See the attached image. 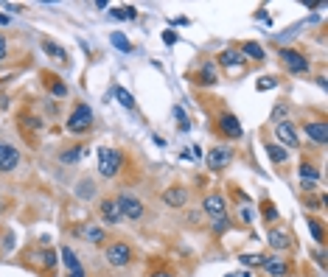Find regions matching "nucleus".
Listing matches in <instances>:
<instances>
[{
	"label": "nucleus",
	"mask_w": 328,
	"mask_h": 277,
	"mask_svg": "<svg viewBox=\"0 0 328 277\" xmlns=\"http://www.w3.org/2000/svg\"><path fill=\"white\" fill-rule=\"evenodd\" d=\"M124 165V154L118 149H98V171H101V176H115L118 171H121Z\"/></svg>",
	"instance_id": "nucleus-1"
},
{
	"label": "nucleus",
	"mask_w": 328,
	"mask_h": 277,
	"mask_svg": "<svg viewBox=\"0 0 328 277\" xmlns=\"http://www.w3.org/2000/svg\"><path fill=\"white\" fill-rule=\"evenodd\" d=\"M90 123H93V109L87 107V104H76L65 126H67V132L81 134V132H87V129H90Z\"/></svg>",
	"instance_id": "nucleus-2"
},
{
	"label": "nucleus",
	"mask_w": 328,
	"mask_h": 277,
	"mask_svg": "<svg viewBox=\"0 0 328 277\" xmlns=\"http://www.w3.org/2000/svg\"><path fill=\"white\" fill-rule=\"evenodd\" d=\"M115 205H118V210H121V216L124 218H140L143 216V205H140V199H135L132 193H121L115 199Z\"/></svg>",
	"instance_id": "nucleus-3"
},
{
	"label": "nucleus",
	"mask_w": 328,
	"mask_h": 277,
	"mask_svg": "<svg viewBox=\"0 0 328 277\" xmlns=\"http://www.w3.org/2000/svg\"><path fill=\"white\" fill-rule=\"evenodd\" d=\"M280 62H283V67L292 70V73H306L309 70V59H306L300 51H292V48L280 51Z\"/></svg>",
	"instance_id": "nucleus-4"
},
{
	"label": "nucleus",
	"mask_w": 328,
	"mask_h": 277,
	"mask_svg": "<svg viewBox=\"0 0 328 277\" xmlns=\"http://www.w3.org/2000/svg\"><path fill=\"white\" fill-rule=\"evenodd\" d=\"M107 260L112 266H127L129 260H132V249H129L127 244H121V241L109 244V247H107Z\"/></svg>",
	"instance_id": "nucleus-5"
},
{
	"label": "nucleus",
	"mask_w": 328,
	"mask_h": 277,
	"mask_svg": "<svg viewBox=\"0 0 328 277\" xmlns=\"http://www.w3.org/2000/svg\"><path fill=\"white\" fill-rule=\"evenodd\" d=\"M20 163V151L9 143H0V171L6 174V171H14Z\"/></svg>",
	"instance_id": "nucleus-6"
},
{
	"label": "nucleus",
	"mask_w": 328,
	"mask_h": 277,
	"mask_svg": "<svg viewBox=\"0 0 328 277\" xmlns=\"http://www.w3.org/2000/svg\"><path fill=\"white\" fill-rule=\"evenodd\" d=\"M219 129H222V134H227V137H233V140L244 134V129H241V123H238V118H236V115H230V112L219 115Z\"/></svg>",
	"instance_id": "nucleus-7"
},
{
	"label": "nucleus",
	"mask_w": 328,
	"mask_h": 277,
	"mask_svg": "<svg viewBox=\"0 0 328 277\" xmlns=\"http://www.w3.org/2000/svg\"><path fill=\"white\" fill-rule=\"evenodd\" d=\"M303 132L309 140H314L317 146H325L328 143V126L325 121H311V123H303Z\"/></svg>",
	"instance_id": "nucleus-8"
},
{
	"label": "nucleus",
	"mask_w": 328,
	"mask_h": 277,
	"mask_svg": "<svg viewBox=\"0 0 328 277\" xmlns=\"http://www.w3.org/2000/svg\"><path fill=\"white\" fill-rule=\"evenodd\" d=\"M205 213H208V216H213V218H225V216H227V202H225V196L211 193V196L205 199Z\"/></svg>",
	"instance_id": "nucleus-9"
},
{
	"label": "nucleus",
	"mask_w": 328,
	"mask_h": 277,
	"mask_svg": "<svg viewBox=\"0 0 328 277\" xmlns=\"http://www.w3.org/2000/svg\"><path fill=\"white\" fill-rule=\"evenodd\" d=\"M230 160H233L230 149H219V146H216V149L208 154V168H211V171H219V168H225Z\"/></svg>",
	"instance_id": "nucleus-10"
},
{
	"label": "nucleus",
	"mask_w": 328,
	"mask_h": 277,
	"mask_svg": "<svg viewBox=\"0 0 328 277\" xmlns=\"http://www.w3.org/2000/svg\"><path fill=\"white\" fill-rule=\"evenodd\" d=\"M101 218H104V221H107V224H118V221H121V210H118V205H115V199H104L101 202Z\"/></svg>",
	"instance_id": "nucleus-11"
},
{
	"label": "nucleus",
	"mask_w": 328,
	"mask_h": 277,
	"mask_svg": "<svg viewBox=\"0 0 328 277\" xmlns=\"http://www.w3.org/2000/svg\"><path fill=\"white\" fill-rule=\"evenodd\" d=\"M185 199H188V191H182V188H169V191L163 193V202L169 207H182Z\"/></svg>",
	"instance_id": "nucleus-12"
},
{
	"label": "nucleus",
	"mask_w": 328,
	"mask_h": 277,
	"mask_svg": "<svg viewBox=\"0 0 328 277\" xmlns=\"http://www.w3.org/2000/svg\"><path fill=\"white\" fill-rule=\"evenodd\" d=\"M275 134H278V140L280 143H286V146H298V134H295V129H292V123H278L275 126Z\"/></svg>",
	"instance_id": "nucleus-13"
},
{
	"label": "nucleus",
	"mask_w": 328,
	"mask_h": 277,
	"mask_svg": "<svg viewBox=\"0 0 328 277\" xmlns=\"http://www.w3.org/2000/svg\"><path fill=\"white\" fill-rule=\"evenodd\" d=\"M264 271L267 274H272V277H283L286 274V260L283 258H264Z\"/></svg>",
	"instance_id": "nucleus-14"
},
{
	"label": "nucleus",
	"mask_w": 328,
	"mask_h": 277,
	"mask_svg": "<svg viewBox=\"0 0 328 277\" xmlns=\"http://www.w3.org/2000/svg\"><path fill=\"white\" fill-rule=\"evenodd\" d=\"M267 241H269L272 249H286L289 247V233H286V229H272V233L267 235Z\"/></svg>",
	"instance_id": "nucleus-15"
},
{
	"label": "nucleus",
	"mask_w": 328,
	"mask_h": 277,
	"mask_svg": "<svg viewBox=\"0 0 328 277\" xmlns=\"http://www.w3.org/2000/svg\"><path fill=\"white\" fill-rule=\"evenodd\" d=\"M264 149H267V154H269L272 163H286V160H289V151H286L283 146H278V143H267Z\"/></svg>",
	"instance_id": "nucleus-16"
},
{
	"label": "nucleus",
	"mask_w": 328,
	"mask_h": 277,
	"mask_svg": "<svg viewBox=\"0 0 328 277\" xmlns=\"http://www.w3.org/2000/svg\"><path fill=\"white\" fill-rule=\"evenodd\" d=\"M241 62H244V56L238 51H222L219 54V65H225V67H238Z\"/></svg>",
	"instance_id": "nucleus-17"
},
{
	"label": "nucleus",
	"mask_w": 328,
	"mask_h": 277,
	"mask_svg": "<svg viewBox=\"0 0 328 277\" xmlns=\"http://www.w3.org/2000/svg\"><path fill=\"white\" fill-rule=\"evenodd\" d=\"M241 56H250V59H264L267 54H264V48L258 42H244L241 45Z\"/></svg>",
	"instance_id": "nucleus-18"
},
{
	"label": "nucleus",
	"mask_w": 328,
	"mask_h": 277,
	"mask_svg": "<svg viewBox=\"0 0 328 277\" xmlns=\"http://www.w3.org/2000/svg\"><path fill=\"white\" fill-rule=\"evenodd\" d=\"M300 179H303V182H309V185H314V182L320 179V174H317V168H314V165L303 163V165H300Z\"/></svg>",
	"instance_id": "nucleus-19"
},
{
	"label": "nucleus",
	"mask_w": 328,
	"mask_h": 277,
	"mask_svg": "<svg viewBox=\"0 0 328 277\" xmlns=\"http://www.w3.org/2000/svg\"><path fill=\"white\" fill-rule=\"evenodd\" d=\"M112 17L115 20H135L138 17V12H135V6H118V9H112Z\"/></svg>",
	"instance_id": "nucleus-20"
},
{
	"label": "nucleus",
	"mask_w": 328,
	"mask_h": 277,
	"mask_svg": "<svg viewBox=\"0 0 328 277\" xmlns=\"http://www.w3.org/2000/svg\"><path fill=\"white\" fill-rule=\"evenodd\" d=\"M199 84H213V81H216V70H213V65H202V70H199Z\"/></svg>",
	"instance_id": "nucleus-21"
},
{
	"label": "nucleus",
	"mask_w": 328,
	"mask_h": 277,
	"mask_svg": "<svg viewBox=\"0 0 328 277\" xmlns=\"http://www.w3.org/2000/svg\"><path fill=\"white\" fill-rule=\"evenodd\" d=\"M43 51L48 56H54V59H65V48H59V45L51 42V39H43Z\"/></svg>",
	"instance_id": "nucleus-22"
},
{
	"label": "nucleus",
	"mask_w": 328,
	"mask_h": 277,
	"mask_svg": "<svg viewBox=\"0 0 328 277\" xmlns=\"http://www.w3.org/2000/svg\"><path fill=\"white\" fill-rule=\"evenodd\" d=\"M62 260H65V263H67V269H70V271L81 269L79 258H76V255H73V249H67V247H62Z\"/></svg>",
	"instance_id": "nucleus-23"
},
{
	"label": "nucleus",
	"mask_w": 328,
	"mask_h": 277,
	"mask_svg": "<svg viewBox=\"0 0 328 277\" xmlns=\"http://www.w3.org/2000/svg\"><path fill=\"white\" fill-rule=\"evenodd\" d=\"M112 45H115L118 51H124V54H132V42H129L124 34H118V31L112 34Z\"/></svg>",
	"instance_id": "nucleus-24"
},
{
	"label": "nucleus",
	"mask_w": 328,
	"mask_h": 277,
	"mask_svg": "<svg viewBox=\"0 0 328 277\" xmlns=\"http://www.w3.org/2000/svg\"><path fill=\"white\" fill-rule=\"evenodd\" d=\"M81 154H85V149H81V146H76V149L62 151V154H59V160H62V163H76V160H79Z\"/></svg>",
	"instance_id": "nucleus-25"
},
{
	"label": "nucleus",
	"mask_w": 328,
	"mask_h": 277,
	"mask_svg": "<svg viewBox=\"0 0 328 277\" xmlns=\"http://www.w3.org/2000/svg\"><path fill=\"white\" fill-rule=\"evenodd\" d=\"M309 229H311V238H314L317 244H322V238H325V233H322V224L317 221V218H309Z\"/></svg>",
	"instance_id": "nucleus-26"
},
{
	"label": "nucleus",
	"mask_w": 328,
	"mask_h": 277,
	"mask_svg": "<svg viewBox=\"0 0 328 277\" xmlns=\"http://www.w3.org/2000/svg\"><path fill=\"white\" fill-rule=\"evenodd\" d=\"M85 238H87L90 244H101V241H104V229H101V227H87V229H85Z\"/></svg>",
	"instance_id": "nucleus-27"
},
{
	"label": "nucleus",
	"mask_w": 328,
	"mask_h": 277,
	"mask_svg": "<svg viewBox=\"0 0 328 277\" xmlns=\"http://www.w3.org/2000/svg\"><path fill=\"white\" fill-rule=\"evenodd\" d=\"M115 98H118V101H121L127 109H132V107H135V98H132V93H127V90H124V87H115Z\"/></svg>",
	"instance_id": "nucleus-28"
},
{
	"label": "nucleus",
	"mask_w": 328,
	"mask_h": 277,
	"mask_svg": "<svg viewBox=\"0 0 328 277\" xmlns=\"http://www.w3.org/2000/svg\"><path fill=\"white\" fill-rule=\"evenodd\" d=\"M174 115H177V121H180V129L182 132H188L191 123H188V118H185V112H182V107H174Z\"/></svg>",
	"instance_id": "nucleus-29"
},
{
	"label": "nucleus",
	"mask_w": 328,
	"mask_h": 277,
	"mask_svg": "<svg viewBox=\"0 0 328 277\" xmlns=\"http://www.w3.org/2000/svg\"><path fill=\"white\" fill-rule=\"evenodd\" d=\"M278 84V81H275V78H258V81H255V87H258V90H272V87Z\"/></svg>",
	"instance_id": "nucleus-30"
},
{
	"label": "nucleus",
	"mask_w": 328,
	"mask_h": 277,
	"mask_svg": "<svg viewBox=\"0 0 328 277\" xmlns=\"http://www.w3.org/2000/svg\"><path fill=\"white\" fill-rule=\"evenodd\" d=\"M51 93H54V96H59V98H65L67 96V87L59 84V81H51Z\"/></svg>",
	"instance_id": "nucleus-31"
},
{
	"label": "nucleus",
	"mask_w": 328,
	"mask_h": 277,
	"mask_svg": "<svg viewBox=\"0 0 328 277\" xmlns=\"http://www.w3.org/2000/svg\"><path fill=\"white\" fill-rule=\"evenodd\" d=\"M79 196L90 199V196H93V182H79Z\"/></svg>",
	"instance_id": "nucleus-32"
},
{
	"label": "nucleus",
	"mask_w": 328,
	"mask_h": 277,
	"mask_svg": "<svg viewBox=\"0 0 328 277\" xmlns=\"http://www.w3.org/2000/svg\"><path fill=\"white\" fill-rule=\"evenodd\" d=\"M238 260H241L244 266H255V263H264V258H258V255H241V258H238Z\"/></svg>",
	"instance_id": "nucleus-33"
},
{
	"label": "nucleus",
	"mask_w": 328,
	"mask_h": 277,
	"mask_svg": "<svg viewBox=\"0 0 328 277\" xmlns=\"http://www.w3.org/2000/svg\"><path fill=\"white\" fill-rule=\"evenodd\" d=\"M43 263H45V266H54V263H56V255L51 252V249H45V252H43Z\"/></svg>",
	"instance_id": "nucleus-34"
},
{
	"label": "nucleus",
	"mask_w": 328,
	"mask_h": 277,
	"mask_svg": "<svg viewBox=\"0 0 328 277\" xmlns=\"http://www.w3.org/2000/svg\"><path fill=\"white\" fill-rule=\"evenodd\" d=\"M225 229H227V218H216V224H213V233H225Z\"/></svg>",
	"instance_id": "nucleus-35"
},
{
	"label": "nucleus",
	"mask_w": 328,
	"mask_h": 277,
	"mask_svg": "<svg viewBox=\"0 0 328 277\" xmlns=\"http://www.w3.org/2000/svg\"><path fill=\"white\" fill-rule=\"evenodd\" d=\"M163 42L166 45H174L177 42V34H174V31H163Z\"/></svg>",
	"instance_id": "nucleus-36"
},
{
	"label": "nucleus",
	"mask_w": 328,
	"mask_h": 277,
	"mask_svg": "<svg viewBox=\"0 0 328 277\" xmlns=\"http://www.w3.org/2000/svg\"><path fill=\"white\" fill-rule=\"evenodd\" d=\"M283 115H286V107H275V112H272L275 121H278V118H283Z\"/></svg>",
	"instance_id": "nucleus-37"
},
{
	"label": "nucleus",
	"mask_w": 328,
	"mask_h": 277,
	"mask_svg": "<svg viewBox=\"0 0 328 277\" xmlns=\"http://www.w3.org/2000/svg\"><path fill=\"white\" fill-rule=\"evenodd\" d=\"M267 218H269V221H275V218H278V213H275L272 205H267Z\"/></svg>",
	"instance_id": "nucleus-38"
},
{
	"label": "nucleus",
	"mask_w": 328,
	"mask_h": 277,
	"mask_svg": "<svg viewBox=\"0 0 328 277\" xmlns=\"http://www.w3.org/2000/svg\"><path fill=\"white\" fill-rule=\"evenodd\" d=\"M0 59H6V39L0 36Z\"/></svg>",
	"instance_id": "nucleus-39"
},
{
	"label": "nucleus",
	"mask_w": 328,
	"mask_h": 277,
	"mask_svg": "<svg viewBox=\"0 0 328 277\" xmlns=\"http://www.w3.org/2000/svg\"><path fill=\"white\" fill-rule=\"evenodd\" d=\"M67 277H85V269H76V271H70Z\"/></svg>",
	"instance_id": "nucleus-40"
},
{
	"label": "nucleus",
	"mask_w": 328,
	"mask_h": 277,
	"mask_svg": "<svg viewBox=\"0 0 328 277\" xmlns=\"http://www.w3.org/2000/svg\"><path fill=\"white\" fill-rule=\"evenodd\" d=\"M152 277H174V274H169V271H160V274H152Z\"/></svg>",
	"instance_id": "nucleus-41"
},
{
	"label": "nucleus",
	"mask_w": 328,
	"mask_h": 277,
	"mask_svg": "<svg viewBox=\"0 0 328 277\" xmlns=\"http://www.w3.org/2000/svg\"><path fill=\"white\" fill-rule=\"evenodd\" d=\"M0 23H9V17H3V14H0Z\"/></svg>",
	"instance_id": "nucleus-42"
}]
</instances>
